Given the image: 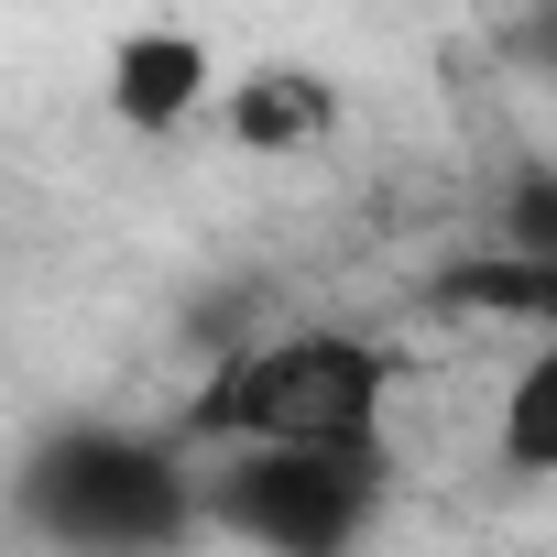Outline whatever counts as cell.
Listing matches in <instances>:
<instances>
[{
  "instance_id": "7a4b0ae2",
  "label": "cell",
  "mask_w": 557,
  "mask_h": 557,
  "mask_svg": "<svg viewBox=\"0 0 557 557\" xmlns=\"http://www.w3.org/2000/svg\"><path fill=\"white\" fill-rule=\"evenodd\" d=\"M186 426L143 437V426H66L34 448L23 470V513L55 546H175L208 524V481H186Z\"/></svg>"
},
{
  "instance_id": "9c48e42d",
  "label": "cell",
  "mask_w": 557,
  "mask_h": 557,
  "mask_svg": "<svg viewBox=\"0 0 557 557\" xmlns=\"http://www.w3.org/2000/svg\"><path fill=\"white\" fill-rule=\"evenodd\" d=\"M513 55L557 77V0H535V12H524V34H513Z\"/></svg>"
},
{
  "instance_id": "6da1fadb",
  "label": "cell",
  "mask_w": 557,
  "mask_h": 557,
  "mask_svg": "<svg viewBox=\"0 0 557 557\" xmlns=\"http://www.w3.org/2000/svg\"><path fill=\"white\" fill-rule=\"evenodd\" d=\"M197 448H383L394 350L361 329H251L175 416Z\"/></svg>"
},
{
  "instance_id": "3957f363",
  "label": "cell",
  "mask_w": 557,
  "mask_h": 557,
  "mask_svg": "<svg viewBox=\"0 0 557 557\" xmlns=\"http://www.w3.org/2000/svg\"><path fill=\"white\" fill-rule=\"evenodd\" d=\"M394 448H219L208 470V535L273 546V557H329L383 524Z\"/></svg>"
},
{
  "instance_id": "52a82bcc",
  "label": "cell",
  "mask_w": 557,
  "mask_h": 557,
  "mask_svg": "<svg viewBox=\"0 0 557 557\" xmlns=\"http://www.w3.org/2000/svg\"><path fill=\"white\" fill-rule=\"evenodd\" d=\"M492 459H503V470H557V339H535V350H524V372L503 383Z\"/></svg>"
},
{
  "instance_id": "277c9868",
  "label": "cell",
  "mask_w": 557,
  "mask_h": 557,
  "mask_svg": "<svg viewBox=\"0 0 557 557\" xmlns=\"http://www.w3.org/2000/svg\"><path fill=\"white\" fill-rule=\"evenodd\" d=\"M426 307L470 318V329H535V339H557V251L481 240V251H459V262L426 273Z\"/></svg>"
},
{
  "instance_id": "5b68a950",
  "label": "cell",
  "mask_w": 557,
  "mask_h": 557,
  "mask_svg": "<svg viewBox=\"0 0 557 557\" xmlns=\"http://www.w3.org/2000/svg\"><path fill=\"white\" fill-rule=\"evenodd\" d=\"M197 110H208V34L143 23V34L110 45V121H121V132L164 143V132H186Z\"/></svg>"
},
{
  "instance_id": "ba28073f",
  "label": "cell",
  "mask_w": 557,
  "mask_h": 557,
  "mask_svg": "<svg viewBox=\"0 0 557 557\" xmlns=\"http://www.w3.org/2000/svg\"><path fill=\"white\" fill-rule=\"evenodd\" d=\"M492 240L557 251V164H546V153H524V164L503 175V197H492Z\"/></svg>"
},
{
  "instance_id": "8992f818",
  "label": "cell",
  "mask_w": 557,
  "mask_h": 557,
  "mask_svg": "<svg viewBox=\"0 0 557 557\" xmlns=\"http://www.w3.org/2000/svg\"><path fill=\"white\" fill-rule=\"evenodd\" d=\"M339 121H350V99H339V77H318V66H251V77L219 99V132H230L240 153H318Z\"/></svg>"
}]
</instances>
